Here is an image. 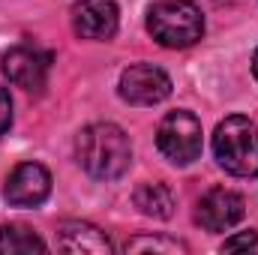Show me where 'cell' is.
I'll use <instances>...</instances> for the list:
<instances>
[{
	"label": "cell",
	"mask_w": 258,
	"mask_h": 255,
	"mask_svg": "<svg viewBox=\"0 0 258 255\" xmlns=\"http://www.w3.org/2000/svg\"><path fill=\"white\" fill-rule=\"evenodd\" d=\"M252 75H255V78H258V51H255V54H252Z\"/></svg>",
	"instance_id": "obj_16"
},
{
	"label": "cell",
	"mask_w": 258,
	"mask_h": 255,
	"mask_svg": "<svg viewBox=\"0 0 258 255\" xmlns=\"http://www.w3.org/2000/svg\"><path fill=\"white\" fill-rule=\"evenodd\" d=\"M147 30L165 48H189L204 36V15L192 0H162L147 12Z\"/></svg>",
	"instance_id": "obj_3"
},
{
	"label": "cell",
	"mask_w": 258,
	"mask_h": 255,
	"mask_svg": "<svg viewBox=\"0 0 258 255\" xmlns=\"http://www.w3.org/2000/svg\"><path fill=\"white\" fill-rule=\"evenodd\" d=\"M78 165L96 180H117L132 162L129 135L117 123H90L75 138Z\"/></svg>",
	"instance_id": "obj_1"
},
{
	"label": "cell",
	"mask_w": 258,
	"mask_h": 255,
	"mask_svg": "<svg viewBox=\"0 0 258 255\" xmlns=\"http://www.w3.org/2000/svg\"><path fill=\"white\" fill-rule=\"evenodd\" d=\"M117 3L114 0H75L72 27L81 39H111L117 33Z\"/></svg>",
	"instance_id": "obj_9"
},
{
	"label": "cell",
	"mask_w": 258,
	"mask_h": 255,
	"mask_svg": "<svg viewBox=\"0 0 258 255\" xmlns=\"http://www.w3.org/2000/svg\"><path fill=\"white\" fill-rule=\"evenodd\" d=\"M12 126V99H9V90L0 87V135H6Z\"/></svg>",
	"instance_id": "obj_15"
},
{
	"label": "cell",
	"mask_w": 258,
	"mask_h": 255,
	"mask_svg": "<svg viewBox=\"0 0 258 255\" xmlns=\"http://www.w3.org/2000/svg\"><path fill=\"white\" fill-rule=\"evenodd\" d=\"M126 252H186V243L171 240V237H132L126 243Z\"/></svg>",
	"instance_id": "obj_13"
},
{
	"label": "cell",
	"mask_w": 258,
	"mask_h": 255,
	"mask_svg": "<svg viewBox=\"0 0 258 255\" xmlns=\"http://www.w3.org/2000/svg\"><path fill=\"white\" fill-rule=\"evenodd\" d=\"M156 147L171 165H189L201 156V120L192 111H168L156 126Z\"/></svg>",
	"instance_id": "obj_4"
},
{
	"label": "cell",
	"mask_w": 258,
	"mask_h": 255,
	"mask_svg": "<svg viewBox=\"0 0 258 255\" xmlns=\"http://www.w3.org/2000/svg\"><path fill=\"white\" fill-rule=\"evenodd\" d=\"M51 195V174L39 162H21L6 177L3 198L12 207H39Z\"/></svg>",
	"instance_id": "obj_8"
},
{
	"label": "cell",
	"mask_w": 258,
	"mask_h": 255,
	"mask_svg": "<svg viewBox=\"0 0 258 255\" xmlns=\"http://www.w3.org/2000/svg\"><path fill=\"white\" fill-rule=\"evenodd\" d=\"M246 213V201L243 195L234 189H225V186H213L198 198V207H195V222L204 228V231H228L234 228Z\"/></svg>",
	"instance_id": "obj_6"
},
{
	"label": "cell",
	"mask_w": 258,
	"mask_h": 255,
	"mask_svg": "<svg viewBox=\"0 0 258 255\" xmlns=\"http://www.w3.org/2000/svg\"><path fill=\"white\" fill-rule=\"evenodd\" d=\"M132 201L150 219H168L174 213V192L165 183H141L132 195Z\"/></svg>",
	"instance_id": "obj_11"
},
{
	"label": "cell",
	"mask_w": 258,
	"mask_h": 255,
	"mask_svg": "<svg viewBox=\"0 0 258 255\" xmlns=\"http://www.w3.org/2000/svg\"><path fill=\"white\" fill-rule=\"evenodd\" d=\"M48 72H51V54L39 45L21 42L3 54V75L9 78V84L27 93H39L48 81Z\"/></svg>",
	"instance_id": "obj_5"
},
{
	"label": "cell",
	"mask_w": 258,
	"mask_h": 255,
	"mask_svg": "<svg viewBox=\"0 0 258 255\" xmlns=\"http://www.w3.org/2000/svg\"><path fill=\"white\" fill-rule=\"evenodd\" d=\"M57 249L63 252H90V255H108L111 252V240L105 237V231H99L90 222L81 219H63L57 225Z\"/></svg>",
	"instance_id": "obj_10"
},
{
	"label": "cell",
	"mask_w": 258,
	"mask_h": 255,
	"mask_svg": "<svg viewBox=\"0 0 258 255\" xmlns=\"http://www.w3.org/2000/svg\"><path fill=\"white\" fill-rule=\"evenodd\" d=\"M252 246H258V231H243V234L225 237V243H222L225 252H234V249H252Z\"/></svg>",
	"instance_id": "obj_14"
},
{
	"label": "cell",
	"mask_w": 258,
	"mask_h": 255,
	"mask_svg": "<svg viewBox=\"0 0 258 255\" xmlns=\"http://www.w3.org/2000/svg\"><path fill=\"white\" fill-rule=\"evenodd\" d=\"M213 156L234 177H258V126L243 114H228L213 132Z\"/></svg>",
	"instance_id": "obj_2"
},
{
	"label": "cell",
	"mask_w": 258,
	"mask_h": 255,
	"mask_svg": "<svg viewBox=\"0 0 258 255\" xmlns=\"http://www.w3.org/2000/svg\"><path fill=\"white\" fill-rule=\"evenodd\" d=\"M45 249V240L21 225V222H9L0 228V252H12V255H24V252H42Z\"/></svg>",
	"instance_id": "obj_12"
},
{
	"label": "cell",
	"mask_w": 258,
	"mask_h": 255,
	"mask_svg": "<svg viewBox=\"0 0 258 255\" xmlns=\"http://www.w3.org/2000/svg\"><path fill=\"white\" fill-rule=\"evenodd\" d=\"M120 96L129 105H159L171 96V78L150 63H135L120 72Z\"/></svg>",
	"instance_id": "obj_7"
}]
</instances>
